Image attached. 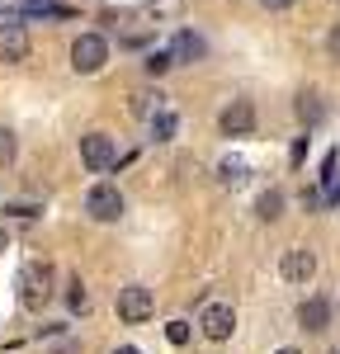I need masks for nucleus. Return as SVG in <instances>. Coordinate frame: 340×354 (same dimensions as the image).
Returning <instances> with one entry per match:
<instances>
[{"instance_id":"11","label":"nucleus","mask_w":340,"mask_h":354,"mask_svg":"<svg viewBox=\"0 0 340 354\" xmlns=\"http://www.w3.org/2000/svg\"><path fill=\"white\" fill-rule=\"evenodd\" d=\"M198 57H203V38H198V33H189V28H185V33H175L170 62H198Z\"/></svg>"},{"instance_id":"8","label":"nucleus","mask_w":340,"mask_h":354,"mask_svg":"<svg viewBox=\"0 0 340 354\" xmlns=\"http://www.w3.org/2000/svg\"><path fill=\"white\" fill-rule=\"evenodd\" d=\"M28 57V28L19 19H5L0 24V62H24Z\"/></svg>"},{"instance_id":"14","label":"nucleus","mask_w":340,"mask_h":354,"mask_svg":"<svg viewBox=\"0 0 340 354\" xmlns=\"http://www.w3.org/2000/svg\"><path fill=\"white\" fill-rule=\"evenodd\" d=\"M24 15H28V19H62V15H66V5H53V0H28Z\"/></svg>"},{"instance_id":"19","label":"nucleus","mask_w":340,"mask_h":354,"mask_svg":"<svg viewBox=\"0 0 340 354\" xmlns=\"http://www.w3.org/2000/svg\"><path fill=\"white\" fill-rule=\"evenodd\" d=\"M166 340H170V345H185V340H189V322H170Z\"/></svg>"},{"instance_id":"7","label":"nucleus","mask_w":340,"mask_h":354,"mask_svg":"<svg viewBox=\"0 0 340 354\" xmlns=\"http://www.w3.org/2000/svg\"><path fill=\"white\" fill-rule=\"evenodd\" d=\"M198 326H203V335H208V340H227V335L236 330V312H232L227 302H213V307H203Z\"/></svg>"},{"instance_id":"15","label":"nucleus","mask_w":340,"mask_h":354,"mask_svg":"<svg viewBox=\"0 0 340 354\" xmlns=\"http://www.w3.org/2000/svg\"><path fill=\"white\" fill-rule=\"evenodd\" d=\"M321 100H317V95H312V90H303V95H298V118H303V123H321Z\"/></svg>"},{"instance_id":"22","label":"nucleus","mask_w":340,"mask_h":354,"mask_svg":"<svg viewBox=\"0 0 340 354\" xmlns=\"http://www.w3.org/2000/svg\"><path fill=\"white\" fill-rule=\"evenodd\" d=\"M260 5H265V10H288L293 0H260Z\"/></svg>"},{"instance_id":"20","label":"nucleus","mask_w":340,"mask_h":354,"mask_svg":"<svg viewBox=\"0 0 340 354\" xmlns=\"http://www.w3.org/2000/svg\"><path fill=\"white\" fill-rule=\"evenodd\" d=\"M66 302H71V312H85V288H81V279H76V283H71V293H66Z\"/></svg>"},{"instance_id":"24","label":"nucleus","mask_w":340,"mask_h":354,"mask_svg":"<svg viewBox=\"0 0 340 354\" xmlns=\"http://www.w3.org/2000/svg\"><path fill=\"white\" fill-rule=\"evenodd\" d=\"M5 245H10V236H5V227H0V250H5Z\"/></svg>"},{"instance_id":"6","label":"nucleus","mask_w":340,"mask_h":354,"mask_svg":"<svg viewBox=\"0 0 340 354\" xmlns=\"http://www.w3.org/2000/svg\"><path fill=\"white\" fill-rule=\"evenodd\" d=\"M218 123H223L227 137H251L255 133V104H251V100H232Z\"/></svg>"},{"instance_id":"12","label":"nucleus","mask_w":340,"mask_h":354,"mask_svg":"<svg viewBox=\"0 0 340 354\" xmlns=\"http://www.w3.org/2000/svg\"><path fill=\"white\" fill-rule=\"evenodd\" d=\"M147 118H151V137H156V142H170V137H175V128H180L170 109H156V113H147Z\"/></svg>"},{"instance_id":"4","label":"nucleus","mask_w":340,"mask_h":354,"mask_svg":"<svg viewBox=\"0 0 340 354\" xmlns=\"http://www.w3.org/2000/svg\"><path fill=\"white\" fill-rule=\"evenodd\" d=\"M85 213L95 222H113L118 213H123V194H118V185H95V189L85 194Z\"/></svg>"},{"instance_id":"13","label":"nucleus","mask_w":340,"mask_h":354,"mask_svg":"<svg viewBox=\"0 0 340 354\" xmlns=\"http://www.w3.org/2000/svg\"><path fill=\"white\" fill-rule=\"evenodd\" d=\"M218 180H223V185H232V189H236V185H246V161L227 156V161L218 165Z\"/></svg>"},{"instance_id":"3","label":"nucleus","mask_w":340,"mask_h":354,"mask_svg":"<svg viewBox=\"0 0 340 354\" xmlns=\"http://www.w3.org/2000/svg\"><path fill=\"white\" fill-rule=\"evenodd\" d=\"M151 312H156V293H151L147 283H128V288H118V317H123V322L138 326V322L151 317Z\"/></svg>"},{"instance_id":"23","label":"nucleus","mask_w":340,"mask_h":354,"mask_svg":"<svg viewBox=\"0 0 340 354\" xmlns=\"http://www.w3.org/2000/svg\"><path fill=\"white\" fill-rule=\"evenodd\" d=\"M113 354H142V350H133V345H118V350H113Z\"/></svg>"},{"instance_id":"2","label":"nucleus","mask_w":340,"mask_h":354,"mask_svg":"<svg viewBox=\"0 0 340 354\" xmlns=\"http://www.w3.org/2000/svg\"><path fill=\"white\" fill-rule=\"evenodd\" d=\"M104 62H109V43H104L100 33H81V38L71 43V66H76V76L104 71Z\"/></svg>"},{"instance_id":"25","label":"nucleus","mask_w":340,"mask_h":354,"mask_svg":"<svg viewBox=\"0 0 340 354\" xmlns=\"http://www.w3.org/2000/svg\"><path fill=\"white\" fill-rule=\"evenodd\" d=\"M274 354H303V350H274Z\"/></svg>"},{"instance_id":"1","label":"nucleus","mask_w":340,"mask_h":354,"mask_svg":"<svg viewBox=\"0 0 340 354\" xmlns=\"http://www.w3.org/2000/svg\"><path fill=\"white\" fill-rule=\"evenodd\" d=\"M19 298H24L28 312H38L43 302L53 298V265H43V260H28L24 274H19Z\"/></svg>"},{"instance_id":"18","label":"nucleus","mask_w":340,"mask_h":354,"mask_svg":"<svg viewBox=\"0 0 340 354\" xmlns=\"http://www.w3.org/2000/svg\"><path fill=\"white\" fill-rule=\"evenodd\" d=\"M170 66H175L170 53H151V57H147V71H151V76H161V71H170Z\"/></svg>"},{"instance_id":"5","label":"nucleus","mask_w":340,"mask_h":354,"mask_svg":"<svg viewBox=\"0 0 340 354\" xmlns=\"http://www.w3.org/2000/svg\"><path fill=\"white\" fill-rule=\"evenodd\" d=\"M81 161L90 165V170H109V165L118 161V151H113V137H104V133H85V137H81Z\"/></svg>"},{"instance_id":"10","label":"nucleus","mask_w":340,"mask_h":354,"mask_svg":"<svg viewBox=\"0 0 340 354\" xmlns=\"http://www.w3.org/2000/svg\"><path fill=\"white\" fill-rule=\"evenodd\" d=\"M326 322H331V302L326 298H308L298 307V326L303 330H326Z\"/></svg>"},{"instance_id":"16","label":"nucleus","mask_w":340,"mask_h":354,"mask_svg":"<svg viewBox=\"0 0 340 354\" xmlns=\"http://www.w3.org/2000/svg\"><path fill=\"white\" fill-rule=\"evenodd\" d=\"M279 213H283V194H279V189L260 194V218H265V222H274Z\"/></svg>"},{"instance_id":"21","label":"nucleus","mask_w":340,"mask_h":354,"mask_svg":"<svg viewBox=\"0 0 340 354\" xmlns=\"http://www.w3.org/2000/svg\"><path fill=\"white\" fill-rule=\"evenodd\" d=\"M147 10H151V15H175L180 0H147Z\"/></svg>"},{"instance_id":"9","label":"nucleus","mask_w":340,"mask_h":354,"mask_svg":"<svg viewBox=\"0 0 340 354\" xmlns=\"http://www.w3.org/2000/svg\"><path fill=\"white\" fill-rule=\"evenodd\" d=\"M283 279L288 283H312V274H317V255L303 250V245H293V250H283Z\"/></svg>"},{"instance_id":"17","label":"nucleus","mask_w":340,"mask_h":354,"mask_svg":"<svg viewBox=\"0 0 340 354\" xmlns=\"http://www.w3.org/2000/svg\"><path fill=\"white\" fill-rule=\"evenodd\" d=\"M10 161H15V133L0 128V165H10Z\"/></svg>"}]
</instances>
